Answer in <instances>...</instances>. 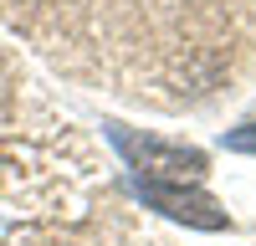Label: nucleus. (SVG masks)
I'll use <instances>...</instances> for the list:
<instances>
[{"label":"nucleus","instance_id":"obj_1","mask_svg":"<svg viewBox=\"0 0 256 246\" xmlns=\"http://www.w3.org/2000/svg\"><path fill=\"white\" fill-rule=\"evenodd\" d=\"M118 149L134 159V170L144 180H169V184H184V180H200L205 174V159L195 149H169V144L154 138H134V134H113Z\"/></svg>","mask_w":256,"mask_h":246},{"label":"nucleus","instance_id":"obj_2","mask_svg":"<svg viewBox=\"0 0 256 246\" xmlns=\"http://www.w3.org/2000/svg\"><path fill=\"white\" fill-rule=\"evenodd\" d=\"M138 190H144V200L154 205V210H164V216H174V220H190V226H205V231H216V226H226V216H220V205L210 200L205 190H195V184H169V180H138Z\"/></svg>","mask_w":256,"mask_h":246},{"label":"nucleus","instance_id":"obj_3","mask_svg":"<svg viewBox=\"0 0 256 246\" xmlns=\"http://www.w3.org/2000/svg\"><path fill=\"white\" fill-rule=\"evenodd\" d=\"M230 149H241V154H256V128H236V134H226Z\"/></svg>","mask_w":256,"mask_h":246}]
</instances>
